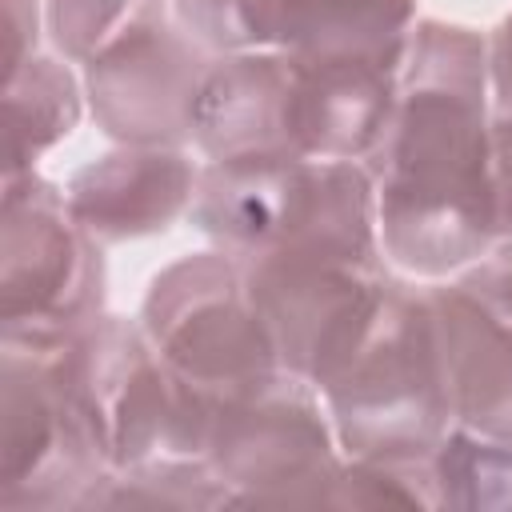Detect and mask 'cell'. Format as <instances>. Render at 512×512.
<instances>
[{"instance_id": "21", "label": "cell", "mask_w": 512, "mask_h": 512, "mask_svg": "<svg viewBox=\"0 0 512 512\" xmlns=\"http://www.w3.org/2000/svg\"><path fill=\"white\" fill-rule=\"evenodd\" d=\"M492 196H496V240H500L512 236V112L500 108L492 116Z\"/></svg>"}, {"instance_id": "10", "label": "cell", "mask_w": 512, "mask_h": 512, "mask_svg": "<svg viewBox=\"0 0 512 512\" xmlns=\"http://www.w3.org/2000/svg\"><path fill=\"white\" fill-rule=\"evenodd\" d=\"M212 60L184 28L148 24L84 64L96 124L120 144L180 148L196 136V100Z\"/></svg>"}, {"instance_id": "5", "label": "cell", "mask_w": 512, "mask_h": 512, "mask_svg": "<svg viewBox=\"0 0 512 512\" xmlns=\"http://www.w3.org/2000/svg\"><path fill=\"white\" fill-rule=\"evenodd\" d=\"M76 384L112 472L156 460H204L216 400L188 384L140 324L100 316L72 340Z\"/></svg>"}, {"instance_id": "11", "label": "cell", "mask_w": 512, "mask_h": 512, "mask_svg": "<svg viewBox=\"0 0 512 512\" xmlns=\"http://www.w3.org/2000/svg\"><path fill=\"white\" fill-rule=\"evenodd\" d=\"M452 416L484 436H512V276L480 264L428 292Z\"/></svg>"}, {"instance_id": "18", "label": "cell", "mask_w": 512, "mask_h": 512, "mask_svg": "<svg viewBox=\"0 0 512 512\" xmlns=\"http://www.w3.org/2000/svg\"><path fill=\"white\" fill-rule=\"evenodd\" d=\"M232 504V488L208 460H156L112 472L88 508H220Z\"/></svg>"}, {"instance_id": "12", "label": "cell", "mask_w": 512, "mask_h": 512, "mask_svg": "<svg viewBox=\"0 0 512 512\" xmlns=\"http://www.w3.org/2000/svg\"><path fill=\"white\" fill-rule=\"evenodd\" d=\"M292 80L296 56L284 48H244L212 60L196 100V148L208 160L296 156L288 128Z\"/></svg>"}, {"instance_id": "20", "label": "cell", "mask_w": 512, "mask_h": 512, "mask_svg": "<svg viewBox=\"0 0 512 512\" xmlns=\"http://www.w3.org/2000/svg\"><path fill=\"white\" fill-rule=\"evenodd\" d=\"M180 28L216 52H244L272 44V16L280 0H172Z\"/></svg>"}, {"instance_id": "14", "label": "cell", "mask_w": 512, "mask_h": 512, "mask_svg": "<svg viewBox=\"0 0 512 512\" xmlns=\"http://www.w3.org/2000/svg\"><path fill=\"white\" fill-rule=\"evenodd\" d=\"M400 68L356 60H296L292 152L304 160L372 156L396 108Z\"/></svg>"}, {"instance_id": "17", "label": "cell", "mask_w": 512, "mask_h": 512, "mask_svg": "<svg viewBox=\"0 0 512 512\" xmlns=\"http://www.w3.org/2000/svg\"><path fill=\"white\" fill-rule=\"evenodd\" d=\"M432 484L440 508L512 512V436H484L464 424L444 432L432 452Z\"/></svg>"}, {"instance_id": "4", "label": "cell", "mask_w": 512, "mask_h": 512, "mask_svg": "<svg viewBox=\"0 0 512 512\" xmlns=\"http://www.w3.org/2000/svg\"><path fill=\"white\" fill-rule=\"evenodd\" d=\"M320 392L348 456H432L448 432L452 400L428 292L388 284L364 344Z\"/></svg>"}, {"instance_id": "7", "label": "cell", "mask_w": 512, "mask_h": 512, "mask_svg": "<svg viewBox=\"0 0 512 512\" xmlns=\"http://www.w3.org/2000/svg\"><path fill=\"white\" fill-rule=\"evenodd\" d=\"M104 316L100 240L36 172L4 176L0 336H68Z\"/></svg>"}, {"instance_id": "15", "label": "cell", "mask_w": 512, "mask_h": 512, "mask_svg": "<svg viewBox=\"0 0 512 512\" xmlns=\"http://www.w3.org/2000/svg\"><path fill=\"white\" fill-rule=\"evenodd\" d=\"M416 0H280L272 48L296 60H356L400 68Z\"/></svg>"}, {"instance_id": "24", "label": "cell", "mask_w": 512, "mask_h": 512, "mask_svg": "<svg viewBox=\"0 0 512 512\" xmlns=\"http://www.w3.org/2000/svg\"><path fill=\"white\" fill-rule=\"evenodd\" d=\"M488 252H492V264H500V268L512 276V236H500Z\"/></svg>"}, {"instance_id": "1", "label": "cell", "mask_w": 512, "mask_h": 512, "mask_svg": "<svg viewBox=\"0 0 512 512\" xmlns=\"http://www.w3.org/2000/svg\"><path fill=\"white\" fill-rule=\"evenodd\" d=\"M384 252L416 276H448L496 240L488 40L424 20L412 28L396 108L372 152Z\"/></svg>"}, {"instance_id": "8", "label": "cell", "mask_w": 512, "mask_h": 512, "mask_svg": "<svg viewBox=\"0 0 512 512\" xmlns=\"http://www.w3.org/2000/svg\"><path fill=\"white\" fill-rule=\"evenodd\" d=\"M248 296L268 324L280 368L324 388L364 344L388 276L376 256L276 248L244 260Z\"/></svg>"}, {"instance_id": "9", "label": "cell", "mask_w": 512, "mask_h": 512, "mask_svg": "<svg viewBox=\"0 0 512 512\" xmlns=\"http://www.w3.org/2000/svg\"><path fill=\"white\" fill-rule=\"evenodd\" d=\"M332 440L312 384L280 368L216 404L204 460L232 488V504L316 508L340 468Z\"/></svg>"}, {"instance_id": "6", "label": "cell", "mask_w": 512, "mask_h": 512, "mask_svg": "<svg viewBox=\"0 0 512 512\" xmlns=\"http://www.w3.org/2000/svg\"><path fill=\"white\" fill-rule=\"evenodd\" d=\"M140 328L156 352L216 404L280 372L244 260L216 248L168 264L140 304Z\"/></svg>"}, {"instance_id": "23", "label": "cell", "mask_w": 512, "mask_h": 512, "mask_svg": "<svg viewBox=\"0 0 512 512\" xmlns=\"http://www.w3.org/2000/svg\"><path fill=\"white\" fill-rule=\"evenodd\" d=\"M488 84L500 112H512V12L488 40Z\"/></svg>"}, {"instance_id": "2", "label": "cell", "mask_w": 512, "mask_h": 512, "mask_svg": "<svg viewBox=\"0 0 512 512\" xmlns=\"http://www.w3.org/2000/svg\"><path fill=\"white\" fill-rule=\"evenodd\" d=\"M192 224L248 260L276 248L376 256V184L356 160H208Z\"/></svg>"}, {"instance_id": "19", "label": "cell", "mask_w": 512, "mask_h": 512, "mask_svg": "<svg viewBox=\"0 0 512 512\" xmlns=\"http://www.w3.org/2000/svg\"><path fill=\"white\" fill-rule=\"evenodd\" d=\"M160 20L164 0H48L52 44L80 64Z\"/></svg>"}, {"instance_id": "3", "label": "cell", "mask_w": 512, "mask_h": 512, "mask_svg": "<svg viewBox=\"0 0 512 512\" xmlns=\"http://www.w3.org/2000/svg\"><path fill=\"white\" fill-rule=\"evenodd\" d=\"M68 336H0V508H88L112 476Z\"/></svg>"}, {"instance_id": "13", "label": "cell", "mask_w": 512, "mask_h": 512, "mask_svg": "<svg viewBox=\"0 0 512 512\" xmlns=\"http://www.w3.org/2000/svg\"><path fill=\"white\" fill-rule=\"evenodd\" d=\"M200 172L180 148L124 144L84 164L64 196L72 216L100 244H124L164 232L184 208H192Z\"/></svg>"}, {"instance_id": "22", "label": "cell", "mask_w": 512, "mask_h": 512, "mask_svg": "<svg viewBox=\"0 0 512 512\" xmlns=\"http://www.w3.org/2000/svg\"><path fill=\"white\" fill-rule=\"evenodd\" d=\"M36 28H40L36 0H4V64H8V72H16L28 56H36Z\"/></svg>"}, {"instance_id": "16", "label": "cell", "mask_w": 512, "mask_h": 512, "mask_svg": "<svg viewBox=\"0 0 512 512\" xmlns=\"http://www.w3.org/2000/svg\"><path fill=\"white\" fill-rule=\"evenodd\" d=\"M80 120V84L56 56H28L4 80V176L32 172L40 152Z\"/></svg>"}]
</instances>
